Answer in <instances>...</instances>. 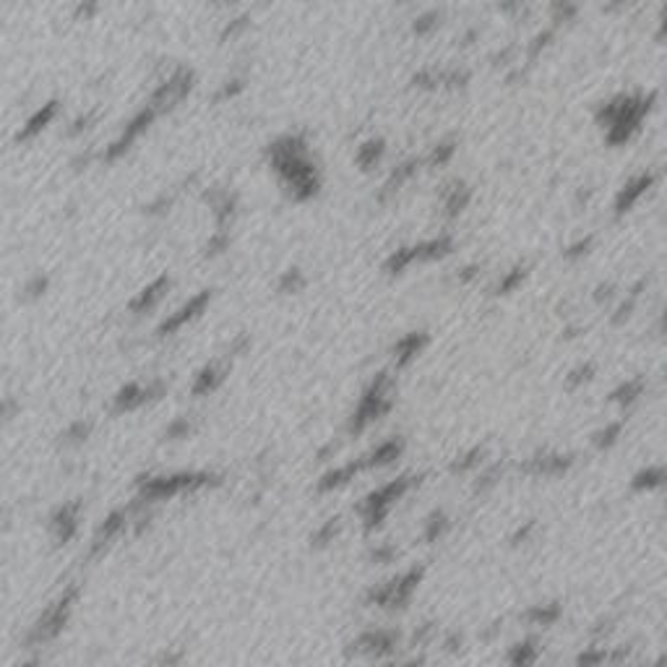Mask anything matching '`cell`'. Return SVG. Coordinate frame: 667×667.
<instances>
[{
	"label": "cell",
	"mask_w": 667,
	"mask_h": 667,
	"mask_svg": "<svg viewBox=\"0 0 667 667\" xmlns=\"http://www.w3.org/2000/svg\"><path fill=\"white\" fill-rule=\"evenodd\" d=\"M646 110H649V99L644 97H618L615 102H610L600 112V120L607 125V141L623 144L641 123Z\"/></svg>",
	"instance_id": "6da1fadb"
},
{
	"label": "cell",
	"mask_w": 667,
	"mask_h": 667,
	"mask_svg": "<svg viewBox=\"0 0 667 667\" xmlns=\"http://www.w3.org/2000/svg\"><path fill=\"white\" fill-rule=\"evenodd\" d=\"M191 87H193V73L185 71V68H180V71H175V73L170 76L157 92H154L149 107L159 115V112H164V110L175 107L180 99H185V94L191 92Z\"/></svg>",
	"instance_id": "7a4b0ae2"
},
{
	"label": "cell",
	"mask_w": 667,
	"mask_h": 667,
	"mask_svg": "<svg viewBox=\"0 0 667 667\" xmlns=\"http://www.w3.org/2000/svg\"><path fill=\"white\" fill-rule=\"evenodd\" d=\"M209 300H211V292H209V290L198 292L196 297H191V300L185 302L180 311H175L173 315H167V318H164V323L159 326V334H173V331H177L180 326H185L188 321L198 318V315L204 313L206 305H209Z\"/></svg>",
	"instance_id": "3957f363"
},
{
	"label": "cell",
	"mask_w": 667,
	"mask_h": 667,
	"mask_svg": "<svg viewBox=\"0 0 667 667\" xmlns=\"http://www.w3.org/2000/svg\"><path fill=\"white\" fill-rule=\"evenodd\" d=\"M154 118H157V112H154L151 107H144V110H141L139 115H136V118H133V120L128 123V125H125V130L120 133V139L115 141V144H112V149L107 151V159H115V157H120V154L128 149L133 141L139 139L144 130L149 128L151 120H154Z\"/></svg>",
	"instance_id": "277c9868"
},
{
	"label": "cell",
	"mask_w": 667,
	"mask_h": 667,
	"mask_svg": "<svg viewBox=\"0 0 667 667\" xmlns=\"http://www.w3.org/2000/svg\"><path fill=\"white\" fill-rule=\"evenodd\" d=\"M55 115H58V102H47V105H42V107L34 112L32 118L24 123V128L19 130L16 141H32L34 136H40V133H42V130L55 120Z\"/></svg>",
	"instance_id": "5b68a950"
},
{
	"label": "cell",
	"mask_w": 667,
	"mask_h": 667,
	"mask_svg": "<svg viewBox=\"0 0 667 667\" xmlns=\"http://www.w3.org/2000/svg\"><path fill=\"white\" fill-rule=\"evenodd\" d=\"M652 180H655V177H652L649 173H646V175H639V177H634V180H631V183L625 185L623 191L618 193L615 209H618L621 214H623V211H628V209H631V206H634L636 201H639V198H641V196H644L646 191H649Z\"/></svg>",
	"instance_id": "8992f818"
},
{
	"label": "cell",
	"mask_w": 667,
	"mask_h": 667,
	"mask_svg": "<svg viewBox=\"0 0 667 667\" xmlns=\"http://www.w3.org/2000/svg\"><path fill=\"white\" fill-rule=\"evenodd\" d=\"M167 287H170V279H167V277H159L157 281H151L149 287H146L144 292H139V297L130 302V311H133V313L151 311V308H154V305L162 300V295L167 292Z\"/></svg>",
	"instance_id": "52a82bcc"
},
{
	"label": "cell",
	"mask_w": 667,
	"mask_h": 667,
	"mask_svg": "<svg viewBox=\"0 0 667 667\" xmlns=\"http://www.w3.org/2000/svg\"><path fill=\"white\" fill-rule=\"evenodd\" d=\"M449 250H451V237L441 235V237H433V240H425L420 245H412V259L435 261V259H443Z\"/></svg>",
	"instance_id": "ba28073f"
},
{
	"label": "cell",
	"mask_w": 667,
	"mask_h": 667,
	"mask_svg": "<svg viewBox=\"0 0 667 667\" xmlns=\"http://www.w3.org/2000/svg\"><path fill=\"white\" fill-rule=\"evenodd\" d=\"M425 345V334L422 331H412L407 334L404 339H399L397 347H394V352H397V360L399 365H404V363H409L412 357L420 352V347Z\"/></svg>",
	"instance_id": "9c48e42d"
},
{
	"label": "cell",
	"mask_w": 667,
	"mask_h": 667,
	"mask_svg": "<svg viewBox=\"0 0 667 667\" xmlns=\"http://www.w3.org/2000/svg\"><path fill=\"white\" fill-rule=\"evenodd\" d=\"M467 201H469V191H467V185L462 183H453V188H449V191L443 193V204H446V214L449 216L459 214L464 206H467Z\"/></svg>",
	"instance_id": "30bf717a"
},
{
	"label": "cell",
	"mask_w": 667,
	"mask_h": 667,
	"mask_svg": "<svg viewBox=\"0 0 667 667\" xmlns=\"http://www.w3.org/2000/svg\"><path fill=\"white\" fill-rule=\"evenodd\" d=\"M381 154H383V141H367L365 146H360V151H357V162L367 170L381 159Z\"/></svg>",
	"instance_id": "8fae6325"
},
{
	"label": "cell",
	"mask_w": 667,
	"mask_h": 667,
	"mask_svg": "<svg viewBox=\"0 0 667 667\" xmlns=\"http://www.w3.org/2000/svg\"><path fill=\"white\" fill-rule=\"evenodd\" d=\"M222 367L219 365H209L201 370V376H198V381H196V394H204V391H211V388L219 383V378H222Z\"/></svg>",
	"instance_id": "7c38bea8"
},
{
	"label": "cell",
	"mask_w": 667,
	"mask_h": 667,
	"mask_svg": "<svg viewBox=\"0 0 667 667\" xmlns=\"http://www.w3.org/2000/svg\"><path fill=\"white\" fill-rule=\"evenodd\" d=\"M279 287H281V292H295V290H300V287H302V277H300V271H297V269L284 271V277H281Z\"/></svg>",
	"instance_id": "4fadbf2b"
},
{
	"label": "cell",
	"mask_w": 667,
	"mask_h": 667,
	"mask_svg": "<svg viewBox=\"0 0 667 667\" xmlns=\"http://www.w3.org/2000/svg\"><path fill=\"white\" fill-rule=\"evenodd\" d=\"M227 243H229V240H227L225 229H216V235L211 237V240H209V245H206V253H209V256H216V253H222V250H225Z\"/></svg>",
	"instance_id": "5bb4252c"
},
{
	"label": "cell",
	"mask_w": 667,
	"mask_h": 667,
	"mask_svg": "<svg viewBox=\"0 0 667 667\" xmlns=\"http://www.w3.org/2000/svg\"><path fill=\"white\" fill-rule=\"evenodd\" d=\"M451 154H453V144L451 141H446V144H441V146H435V151H433V157H431V164H443Z\"/></svg>",
	"instance_id": "9a60e30c"
},
{
	"label": "cell",
	"mask_w": 667,
	"mask_h": 667,
	"mask_svg": "<svg viewBox=\"0 0 667 667\" xmlns=\"http://www.w3.org/2000/svg\"><path fill=\"white\" fill-rule=\"evenodd\" d=\"M521 279H524V269H514V271H511V274L506 277V279L501 281V287H498V290H501V292L514 290V287H517V284H519Z\"/></svg>",
	"instance_id": "2e32d148"
},
{
	"label": "cell",
	"mask_w": 667,
	"mask_h": 667,
	"mask_svg": "<svg viewBox=\"0 0 667 667\" xmlns=\"http://www.w3.org/2000/svg\"><path fill=\"white\" fill-rule=\"evenodd\" d=\"M44 290H47V279H44L42 274H40V277H34V279L26 284V290H24V292H29V297H40Z\"/></svg>",
	"instance_id": "e0dca14e"
},
{
	"label": "cell",
	"mask_w": 667,
	"mask_h": 667,
	"mask_svg": "<svg viewBox=\"0 0 667 667\" xmlns=\"http://www.w3.org/2000/svg\"><path fill=\"white\" fill-rule=\"evenodd\" d=\"M435 19H438L435 13H425V16H420V19L415 21V32L425 34L428 29H433V26H435Z\"/></svg>",
	"instance_id": "ac0fdd59"
},
{
	"label": "cell",
	"mask_w": 667,
	"mask_h": 667,
	"mask_svg": "<svg viewBox=\"0 0 667 667\" xmlns=\"http://www.w3.org/2000/svg\"><path fill=\"white\" fill-rule=\"evenodd\" d=\"M587 248H589V240H581V243H576V245L569 248V253H566V256H569V259H573V256H581Z\"/></svg>",
	"instance_id": "d6986e66"
},
{
	"label": "cell",
	"mask_w": 667,
	"mask_h": 667,
	"mask_svg": "<svg viewBox=\"0 0 667 667\" xmlns=\"http://www.w3.org/2000/svg\"><path fill=\"white\" fill-rule=\"evenodd\" d=\"M240 87H243V84H240V81H232V87H229V84H227V87L222 89V92H219V97H216V99L232 97V94H235V92H237V89H240Z\"/></svg>",
	"instance_id": "ffe728a7"
}]
</instances>
